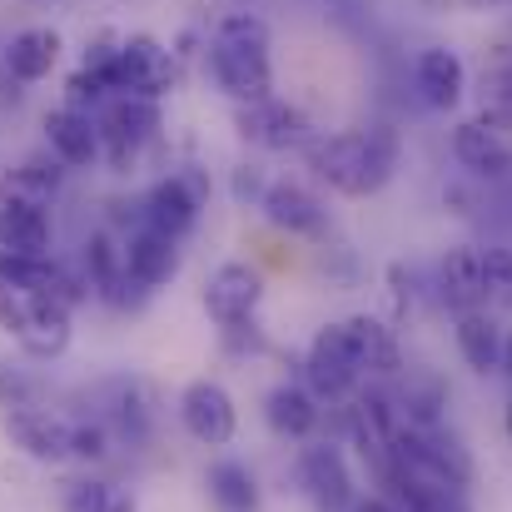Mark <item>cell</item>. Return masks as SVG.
I'll return each instance as SVG.
<instances>
[{
  "instance_id": "obj_1",
  "label": "cell",
  "mask_w": 512,
  "mask_h": 512,
  "mask_svg": "<svg viewBox=\"0 0 512 512\" xmlns=\"http://www.w3.org/2000/svg\"><path fill=\"white\" fill-rule=\"evenodd\" d=\"M309 165L329 189H339L348 199L378 194L398 170V135L388 125H368V130L329 135V140H309Z\"/></svg>"
},
{
  "instance_id": "obj_2",
  "label": "cell",
  "mask_w": 512,
  "mask_h": 512,
  "mask_svg": "<svg viewBox=\"0 0 512 512\" xmlns=\"http://www.w3.org/2000/svg\"><path fill=\"white\" fill-rule=\"evenodd\" d=\"M358 378H363V358H358L348 324H324L309 343V358H304V388L319 403H343L358 388Z\"/></svg>"
},
{
  "instance_id": "obj_3",
  "label": "cell",
  "mask_w": 512,
  "mask_h": 512,
  "mask_svg": "<svg viewBox=\"0 0 512 512\" xmlns=\"http://www.w3.org/2000/svg\"><path fill=\"white\" fill-rule=\"evenodd\" d=\"M209 75L214 85L239 100V105H259L274 95V65L264 45H234V40H214L209 45Z\"/></svg>"
},
{
  "instance_id": "obj_4",
  "label": "cell",
  "mask_w": 512,
  "mask_h": 512,
  "mask_svg": "<svg viewBox=\"0 0 512 512\" xmlns=\"http://www.w3.org/2000/svg\"><path fill=\"white\" fill-rule=\"evenodd\" d=\"M204 194H209V184L199 174H165V179L150 184V194L140 204V224H150V229H160L170 239H184L199 224Z\"/></svg>"
},
{
  "instance_id": "obj_5",
  "label": "cell",
  "mask_w": 512,
  "mask_h": 512,
  "mask_svg": "<svg viewBox=\"0 0 512 512\" xmlns=\"http://www.w3.org/2000/svg\"><path fill=\"white\" fill-rule=\"evenodd\" d=\"M299 488L319 512H353L358 503V488H353L339 443H309L299 453Z\"/></svg>"
},
{
  "instance_id": "obj_6",
  "label": "cell",
  "mask_w": 512,
  "mask_h": 512,
  "mask_svg": "<svg viewBox=\"0 0 512 512\" xmlns=\"http://www.w3.org/2000/svg\"><path fill=\"white\" fill-rule=\"evenodd\" d=\"M179 423H184V433H189L194 443L224 448V443H234V433H239V408H234V398H229L214 378H194V383L179 393Z\"/></svg>"
},
{
  "instance_id": "obj_7",
  "label": "cell",
  "mask_w": 512,
  "mask_h": 512,
  "mask_svg": "<svg viewBox=\"0 0 512 512\" xmlns=\"http://www.w3.org/2000/svg\"><path fill=\"white\" fill-rule=\"evenodd\" d=\"M174 80H179V65L174 55L155 40V35H130L120 45V65H115V95H145V100H160L170 95Z\"/></svg>"
},
{
  "instance_id": "obj_8",
  "label": "cell",
  "mask_w": 512,
  "mask_h": 512,
  "mask_svg": "<svg viewBox=\"0 0 512 512\" xmlns=\"http://www.w3.org/2000/svg\"><path fill=\"white\" fill-rule=\"evenodd\" d=\"M100 145L110 150V160H125V155H135L140 145H150L155 140V130H160V105L155 100H145V95H110L105 105H100Z\"/></svg>"
},
{
  "instance_id": "obj_9",
  "label": "cell",
  "mask_w": 512,
  "mask_h": 512,
  "mask_svg": "<svg viewBox=\"0 0 512 512\" xmlns=\"http://www.w3.org/2000/svg\"><path fill=\"white\" fill-rule=\"evenodd\" d=\"M259 299H264V274L249 269V264H219L209 274V284H204V309H209V319L219 329L249 324L254 309H259Z\"/></svg>"
},
{
  "instance_id": "obj_10",
  "label": "cell",
  "mask_w": 512,
  "mask_h": 512,
  "mask_svg": "<svg viewBox=\"0 0 512 512\" xmlns=\"http://www.w3.org/2000/svg\"><path fill=\"white\" fill-rule=\"evenodd\" d=\"M264 219L284 234H299V239H319L329 229V209L314 189H304L299 179H269L264 199H259Z\"/></svg>"
},
{
  "instance_id": "obj_11",
  "label": "cell",
  "mask_w": 512,
  "mask_h": 512,
  "mask_svg": "<svg viewBox=\"0 0 512 512\" xmlns=\"http://www.w3.org/2000/svg\"><path fill=\"white\" fill-rule=\"evenodd\" d=\"M239 135L259 150H294V145H309V120L304 110H294L289 100H259V105H239Z\"/></svg>"
},
{
  "instance_id": "obj_12",
  "label": "cell",
  "mask_w": 512,
  "mask_h": 512,
  "mask_svg": "<svg viewBox=\"0 0 512 512\" xmlns=\"http://www.w3.org/2000/svg\"><path fill=\"white\" fill-rule=\"evenodd\" d=\"M5 428H10L15 448L30 453L35 463H65V458H75V423H65V418H55L45 408H10Z\"/></svg>"
},
{
  "instance_id": "obj_13",
  "label": "cell",
  "mask_w": 512,
  "mask_h": 512,
  "mask_svg": "<svg viewBox=\"0 0 512 512\" xmlns=\"http://www.w3.org/2000/svg\"><path fill=\"white\" fill-rule=\"evenodd\" d=\"M438 299L453 314H478L488 304V279H483V249L453 244L438 264Z\"/></svg>"
},
{
  "instance_id": "obj_14",
  "label": "cell",
  "mask_w": 512,
  "mask_h": 512,
  "mask_svg": "<svg viewBox=\"0 0 512 512\" xmlns=\"http://www.w3.org/2000/svg\"><path fill=\"white\" fill-rule=\"evenodd\" d=\"M125 269H130V284L135 289H165L174 274H179V239L140 224L135 234H125Z\"/></svg>"
},
{
  "instance_id": "obj_15",
  "label": "cell",
  "mask_w": 512,
  "mask_h": 512,
  "mask_svg": "<svg viewBox=\"0 0 512 512\" xmlns=\"http://www.w3.org/2000/svg\"><path fill=\"white\" fill-rule=\"evenodd\" d=\"M453 155L458 165L478 179H508L512 174V145L503 140V130H493L488 120H463L453 130Z\"/></svg>"
},
{
  "instance_id": "obj_16",
  "label": "cell",
  "mask_w": 512,
  "mask_h": 512,
  "mask_svg": "<svg viewBox=\"0 0 512 512\" xmlns=\"http://www.w3.org/2000/svg\"><path fill=\"white\" fill-rule=\"evenodd\" d=\"M403 423L408 428H443V413H448V383L433 373V368H403L398 373V388H388Z\"/></svg>"
},
{
  "instance_id": "obj_17",
  "label": "cell",
  "mask_w": 512,
  "mask_h": 512,
  "mask_svg": "<svg viewBox=\"0 0 512 512\" xmlns=\"http://www.w3.org/2000/svg\"><path fill=\"white\" fill-rule=\"evenodd\" d=\"M80 264H85V284L95 299L105 304H125V289H130V269H125V239L95 229L80 249Z\"/></svg>"
},
{
  "instance_id": "obj_18",
  "label": "cell",
  "mask_w": 512,
  "mask_h": 512,
  "mask_svg": "<svg viewBox=\"0 0 512 512\" xmlns=\"http://www.w3.org/2000/svg\"><path fill=\"white\" fill-rule=\"evenodd\" d=\"M45 145L60 165H95L100 160V125L85 115V110H50L45 115Z\"/></svg>"
},
{
  "instance_id": "obj_19",
  "label": "cell",
  "mask_w": 512,
  "mask_h": 512,
  "mask_svg": "<svg viewBox=\"0 0 512 512\" xmlns=\"http://www.w3.org/2000/svg\"><path fill=\"white\" fill-rule=\"evenodd\" d=\"M413 85H418L423 105H433V110H448V105H458V100H463L468 70H463V60H458L453 50L433 45V50H423V55L413 60Z\"/></svg>"
},
{
  "instance_id": "obj_20",
  "label": "cell",
  "mask_w": 512,
  "mask_h": 512,
  "mask_svg": "<svg viewBox=\"0 0 512 512\" xmlns=\"http://www.w3.org/2000/svg\"><path fill=\"white\" fill-rule=\"evenodd\" d=\"M264 418L279 438H309L324 423V408L304 383H274L269 398H264Z\"/></svg>"
},
{
  "instance_id": "obj_21",
  "label": "cell",
  "mask_w": 512,
  "mask_h": 512,
  "mask_svg": "<svg viewBox=\"0 0 512 512\" xmlns=\"http://www.w3.org/2000/svg\"><path fill=\"white\" fill-rule=\"evenodd\" d=\"M55 60H60V35L45 30V25H30V30L10 35V45H5V70L25 85L45 80L55 70Z\"/></svg>"
},
{
  "instance_id": "obj_22",
  "label": "cell",
  "mask_w": 512,
  "mask_h": 512,
  "mask_svg": "<svg viewBox=\"0 0 512 512\" xmlns=\"http://www.w3.org/2000/svg\"><path fill=\"white\" fill-rule=\"evenodd\" d=\"M0 254L45 259L50 254V214L45 209H20V204H0Z\"/></svg>"
},
{
  "instance_id": "obj_23",
  "label": "cell",
  "mask_w": 512,
  "mask_h": 512,
  "mask_svg": "<svg viewBox=\"0 0 512 512\" xmlns=\"http://www.w3.org/2000/svg\"><path fill=\"white\" fill-rule=\"evenodd\" d=\"M343 324H348V334H353V343H358L363 373H378V378H393V373H403V353H398V339H393V329H388L383 319L353 314V319H343Z\"/></svg>"
},
{
  "instance_id": "obj_24",
  "label": "cell",
  "mask_w": 512,
  "mask_h": 512,
  "mask_svg": "<svg viewBox=\"0 0 512 512\" xmlns=\"http://www.w3.org/2000/svg\"><path fill=\"white\" fill-rule=\"evenodd\" d=\"M458 353H463V363L473 368V373H493V368H503V329L493 324V314L488 309H478V314H458Z\"/></svg>"
},
{
  "instance_id": "obj_25",
  "label": "cell",
  "mask_w": 512,
  "mask_h": 512,
  "mask_svg": "<svg viewBox=\"0 0 512 512\" xmlns=\"http://www.w3.org/2000/svg\"><path fill=\"white\" fill-rule=\"evenodd\" d=\"M60 194V170L55 165H15L0 174V204H20V209H50V199Z\"/></svg>"
},
{
  "instance_id": "obj_26",
  "label": "cell",
  "mask_w": 512,
  "mask_h": 512,
  "mask_svg": "<svg viewBox=\"0 0 512 512\" xmlns=\"http://www.w3.org/2000/svg\"><path fill=\"white\" fill-rule=\"evenodd\" d=\"M204 488H209V498H214L219 512H259V483H254V473H249L244 463H234V458H219V463L209 468Z\"/></svg>"
},
{
  "instance_id": "obj_27",
  "label": "cell",
  "mask_w": 512,
  "mask_h": 512,
  "mask_svg": "<svg viewBox=\"0 0 512 512\" xmlns=\"http://www.w3.org/2000/svg\"><path fill=\"white\" fill-rule=\"evenodd\" d=\"M15 343L30 353V358H60L70 348V309L60 304H35L30 324L15 334Z\"/></svg>"
},
{
  "instance_id": "obj_28",
  "label": "cell",
  "mask_w": 512,
  "mask_h": 512,
  "mask_svg": "<svg viewBox=\"0 0 512 512\" xmlns=\"http://www.w3.org/2000/svg\"><path fill=\"white\" fill-rule=\"evenodd\" d=\"M383 483L393 488L403 512H473L468 493H458V488H438V483H423V478H408V473H383Z\"/></svg>"
},
{
  "instance_id": "obj_29",
  "label": "cell",
  "mask_w": 512,
  "mask_h": 512,
  "mask_svg": "<svg viewBox=\"0 0 512 512\" xmlns=\"http://www.w3.org/2000/svg\"><path fill=\"white\" fill-rule=\"evenodd\" d=\"M483 279H488V304L512 309V249L508 244H488L483 249Z\"/></svg>"
},
{
  "instance_id": "obj_30",
  "label": "cell",
  "mask_w": 512,
  "mask_h": 512,
  "mask_svg": "<svg viewBox=\"0 0 512 512\" xmlns=\"http://www.w3.org/2000/svg\"><path fill=\"white\" fill-rule=\"evenodd\" d=\"M35 304H40V299H35V294H25V289L0 269V329H5V334H20V329L30 324Z\"/></svg>"
},
{
  "instance_id": "obj_31",
  "label": "cell",
  "mask_w": 512,
  "mask_h": 512,
  "mask_svg": "<svg viewBox=\"0 0 512 512\" xmlns=\"http://www.w3.org/2000/svg\"><path fill=\"white\" fill-rule=\"evenodd\" d=\"M214 40H234V45H264L269 50V25L254 10H229L214 30Z\"/></svg>"
},
{
  "instance_id": "obj_32",
  "label": "cell",
  "mask_w": 512,
  "mask_h": 512,
  "mask_svg": "<svg viewBox=\"0 0 512 512\" xmlns=\"http://www.w3.org/2000/svg\"><path fill=\"white\" fill-rule=\"evenodd\" d=\"M483 120L498 130V125H512V70H493L483 80Z\"/></svg>"
},
{
  "instance_id": "obj_33",
  "label": "cell",
  "mask_w": 512,
  "mask_h": 512,
  "mask_svg": "<svg viewBox=\"0 0 512 512\" xmlns=\"http://www.w3.org/2000/svg\"><path fill=\"white\" fill-rule=\"evenodd\" d=\"M75 458L105 463L110 458V428L105 423H75Z\"/></svg>"
},
{
  "instance_id": "obj_34",
  "label": "cell",
  "mask_w": 512,
  "mask_h": 512,
  "mask_svg": "<svg viewBox=\"0 0 512 512\" xmlns=\"http://www.w3.org/2000/svg\"><path fill=\"white\" fill-rule=\"evenodd\" d=\"M110 498H115L110 483H75L65 493V512H110Z\"/></svg>"
},
{
  "instance_id": "obj_35",
  "label": "cell",
  "mask_w": 512,
  "mask_h": 512,
  "mask_svg": "<svg viewBox=\"0 0 512 512\" xmlns=\"http://www.w3.org/2000/svg\"><path fill=\"white\" fill-rule=\"evenodd\" d=\"M224 348H229V353H259V348H264L259 324H254V319H249V324H229V329H224Z\"/></svg>"
},
{
  "instance_id": "obj_36",
  "label": "cell",
  "mask_w": 512,
  "mask_h": 512,
  "mask_svg": "<svg viewBox=\"0 0 512 512\" xmlns=\"http://www.w3.org/2000/svg\"><path fill=\"white\" fill-rule=\"evenodd\" d=\"M264 189H269V179L259 174V165H239L234 170V194L239 199H264Z\"/></svg>"
},
{
  "instance_id": "obj_37",
  "label": "cell",
  "mask_w": 512,
  "mask_h": 512,
  "mask_svg": "<svg viewBox=\"0 0 512 512\" xmlns=\"http://www.w3.org/2000/svg\"><path fill=\"white\" fill-rule=\"evenodd\" d=\"M353 512H398V508H393L388 498H358V503H353Z\"/></svg>"
},
{
  "instance_id": "obj_38",
  "label": "cell",
  "mask_w": 512,
  "mask_h": 512,
  "mask_svg": "<svg viewBox=\"0 0 512 512\" xmlns=\"http://www.w3.org/2000/svg\"><path fill=\"white\" fill-rule=\"evenodd\" d=\"M110 512H140V508H135L130 493H115V498H110Z\"/></svg>"
},
{
  "instance_id": "obj_39",
  "label": "cell",
  "mask_w": 512,
  "mask_h": 512,
  "mask_svg": "<svg viewBox=\"0 0 512 512\" xmlns=\"http://www.w3.org/2000/svg\"><path fill=\"white\" fill-rule=\"evenodd\" d=\"M503 373H512V334L503 339Z\"/></svg>"
},
{
  "instance_id": "obj_40",
  "label": "cell",
  "mask_w": 512,
  "mask_h": 512,
  "mask_svg": "<svg viewBox=\"0 0 512 512\" xmlns=\"http://www.w3.org/2000/svg\"><path fill=\"white\" fill-rule=\"evenodd\" d=\"M508 433H512V408H508Z\"/></svg>"
}]
</instances>
